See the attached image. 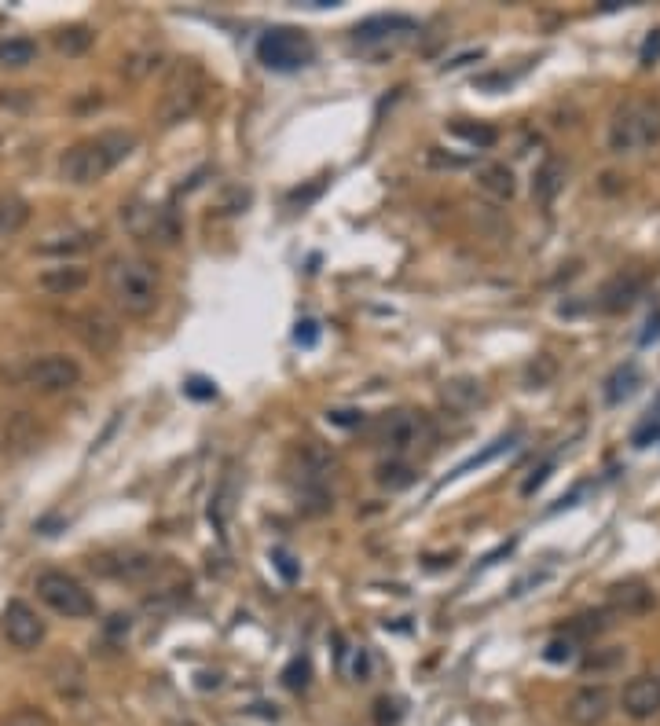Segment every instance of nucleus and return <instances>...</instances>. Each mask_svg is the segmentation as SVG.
Listing matches in <instances>:
<instances>
[{
	"instance_id": "nucleus-1",
	"label": "nucleus",
	"mask_w": 660,
	"mask_h": 726,
	"mask_svg": "<svg viewBox=\"0 0 660 726\" xmlns=\"http://www.w3.org/2000/svg\"><path fill=\"white\" fill-rule=\"evenodd\" d=\"M103 283H107L110 305L129 319L151 316L154 308H158V297H162L158 264L140 257V253H118V257H110L107 272H103Z\"/></svg>"
},
{
	"instance_id": "nucleus-2",
	"label": "nucleus",
	"mask_w": 660,
	"mask_h": 726,
	"mask_svg": "<svg viewBox=\"0 0 660 726\" xmlns=\"http://www.w3.org/2000/svg\"><path fill=\"white\" fill-rule=\"evenodd\" d=\"M132 151H136V136H132V132L107 129V132H99V136H88V140L74 143V147L63 154L59 173H63L66 184H77V187L99 184V180L107 173H114Z\"/></svg>"
},
{
	"instance_id": "nucleus-3",
	"label": "nucleus",
	"mask_w": 660,
	"mask_h": 726,
	"mask_svg": "<svg viewBox=\"0 0 660 726\" xmlns=\"http://www.w3.org/2000/svg\"><path fill=\"white\" fill-rule=\"evenodd\" d=\"M605 143L613 154H642L660 143V103L653 96H631L613 110Z\"/></svg>"
},
{
	"instance_id": "nucleus-4",
	"label": "nucleus",
	"mask_w": 660,
	"mask_h": 726,
	"mask_svg": "<svg viewBox=\"0 0 660 726\" xmlns=\"http://www.w3.org/2000/svg\"><path fill=\"white\" fill-rule=\"evenodd\" d=\"M206 74H202V66L195 59H180L173 63L169 77H165V88H162V103H158V118L162 125H180L202 107V99H206Z\"/></svg>"
},
{
	"instance_id": "nucleus-5",
	"label": "nucleus",
	"mask_w": 660,
	"mask_h": 726,
	"mask_svg": "<svg viewBox=\"0 0 660 726\" xmlns=\"http://www.w3.org/2000/svg\"><path fill=\"white\" fill-rule=\"evenodd\" d=\"M437 440L433 418L422 411H393L374 426V444L389 451V459H407L411 451H422Z\"/></svg>"
},
{
	"instance_id": "nucleus-6",
	"label": "nucleus",
	"mask_w": 660,
	"mask_h": 726,
	"mask_svg": "<svg viewBox=\"0 0 660 726\" xmlns=\"http://www.w3.org/2000/svg\"><path fill=\"white\" fill-rule=\"evenodd\" d=\"M415 33L418 22L411 15H371L352 26V48L371 59H385L415 41Z\"/></svg>"
},
{
	"instance_id": "nucleus-7",
	"label": "nucleus",
	"mask_w": 660,
	"mask_h": 726,
	"mask_svg": "<svg viewBox=\"0 0 660 726\" xmlns=\"http://www.w3.org/2000/svg\"><path fill=\"white\" fill-rule=\"evenodd\" d=\"M33 591L41 598L52 613L66 616V620H85V616L96 613V598L85 591V583L74 580L70 572L63 569H44L37 572V580H33Z\"/></svg>"
},
{
	"instance_id": "nucleus-8",
	"label": "nucleus",
	"mask_w": 660,
	"mask_h": 726,
	"mask_svg": "<svg viewBox=\"0 0 660 726\" xmlns=\"http://www.w3.org/2000/svg\"><path fill=\"white\" fill-rule=\"evenodd\" d=\"M257 59L275 74H294V70H305L316 59V44H312L308 33L294 30V26H275V30L261 33Z\"/></svg>"
},
{
	"instance_id": "nucleus-9",
	"label": "nucleus",
	"mask_w": 660,
	"mask_h": 726,
	"mask_svg": "<svg viewBox=\"0 0 660 726\" xmlns=\"http://www.w3.org/2000/svg\"><path fill=\"white\" fill-rule=\"evenodd\" d=\"M22 382L41 396L70 393V389L81 382V363H77L74 356H66V352H48V356H37V360L22 371Z\"/></svg>"
},
{
	"instance_id": "nucleus-10",
	"label": "nucleus",
	"mask_w": 660,
	"mask_h": 726,
	"mask_svg": "<svg viewBox=\"0 0 660 726\" xmlns=\"http://www.w3.org/2000/svg\"><path fill=\"white\" fill-rule=\"evenodd\" d=\"M0 631H4V638H8L15 649H22V653L37 649L44 642V635H48L41 613H37L30 602H22V598H11V602L4 605V613H0Z\"/></svg>"
},
{
	"instance_id": "nucleus-11",
	"label": "nucleus",
	"mask_w": 660,
	"mask_h": 726,
	"mask_svg": "<svg viewBox=\"0 0 660 726\" xmlns=\"http://www.w3.org/2000/svg\"><path fill=\"white\" fill-rule=\"evenodd\" d=\"M609 712H613V693L605 690L602 682H587L565 701V719L572 726H598L605 723Z\"/></svg>"
},
{
	"instance_id": "nucleus-12",
	"label": "nucleus",
	"mask_w": 660,
	"mask_h": 726,
	"mask_svg": "<svg viewBox=\"0 0 660 726\" xmlns=\"http://www.w3.org/2000/svg\"><path fill=\"white\" fill-rule=\"evenodd\" d=\"M620 708L631 719H653V715H660V675H635V679H627L624 693H620Z\"/></svg>"
},
{
	"instance_id": "nucleus-13",
	"label": "nucleus",
	"mask_w": 660,
	"mask_h": 726,
	"mask_svg": "<svg viewBox=\"0 0 660 726\" xmlns=\"http://www.w3.org/2000/svg\"><path fill=\"white\" fill-rule=\"evenodd\" d=\"M129 228L147 242H162V246H173L180 239V220H176L173 209H132L129 213Z\"/></svg>"
},
{
	"instance_id": "nucleus-14",
	"label": "nucleus",
	"mask_w": 660,
	"mask_h": 726,
	"mask_svg": "<svg viewBox=\"0 0 660 726\" xmlns=\"http://www.w3.org/2000/svg\"><path fill=\"white\" fill-rule=\"evenodd\" d=\"M642 286H646V275L616 272L613 279H605L602 290H598V308H602V312H624V308H631L638 301Z\"/></svg>"
},
{
	"instance_id": "nucleus-15",
	"label": "nucleus",
	"mask_w": 660,
	"mask_h": 726,
	"mask_svg": "<svg viewBox=\"0 0 660 726\" xmlns=\"http://www.w3.org/2000/svg\"><path fill=\"white\" fill-rule=\"evenodd\" d=\"M37 286H41L44 294H55V297H66V294H77V290H85L88 286V268L81 264H55V268H44L37 275Z\"/></svg>"
},
{
	"instance_id": "nucleus-16",
	"label": "nucleus",
	"mask_w": 660,
	"mask_h": 726,
	"mask_svg": "<svg viewBox=\"0 0 660 726\" xmlns=\"http://www.w3.org/2000/svg\"><path fill=\"white\" fill-rule=\"evenodd\" d=\"M477 191L488 195L492 202H510L517 195V180H514V169L506 162H484L477 169Z\"/></svg>"
},
{
	"instance_id": "nucleus-17",
	"label": "nucleus",
	"mask_w": 660,
	"mask_h": 726,
	"mask_svg": "<svg viewBox=\"0 0 660 726\" xmlns=\"http://www.w3.org/2000/svg\"><path fill=\"white\" fill-rule=\"evenodd\" d=\"M649 605H653V591L642 580H624L616 583V587H609V609L613 613L635 616V613H646Z\"/></svg>"
},
{
	"instance_id": "nucleus-18",
	"label": "nucleus",
	"mask_w": 660,
	"mask_h": 726,
	"mask_svg": "<svg viewBox=\"0 0 660 726\" xmlns=\"http://www.w3.org/2000/svg\"><path fill=\"white\" fill-rule=\"evenodd\" d=\"M565 187V165L558 158H547V162L536 169V180H532V198H536L539 206H550L558 191Z\"/></svg>"
},
{
	"instance_id": "nucleus-19",
	"label": "nucleus",
	"mask_w": 660,
	"mask_h": 726,
	"mask_svg": "<svg viewBox=\"0 0 660 726\" xmlns=\"http://www.w3.org/2000/svg\"><path fill=\"white\" fill-rule=\"evenodd\" d=\"M26 220H30V202L19 195H0V239H11V235H19L26 228Z\"/></svg>"
},
{
	"instance_id": "nucleus-20",
	"label": "nucleus",
	"mask_w": 660,
	"mask_h": 726,
	"mask_svg": "<svg viewBox=\"0 0 660 726\" xmlns=\"http://www.w3.org/2000/svg\"><path fill=\"white\" fill-rule=\"evenodd\" d=\"M92 242H99V235H92V231H66V235H48V242H41L37 250H41V253H59V257H66V253L92 250Z\"/></svg>"
},
{
	"instance_id": "nucleus-21",
	"label": "nucleus",
	"mask_w": 660,
	"mask_h": 726,
	"mask_svg": "<svg viewBox=\"0 0 660 726\" xmlns=\"http://www.w3.org/2000/svg\"><path fill=\"white\" fill-rule=\"evenodd\" d=\"M638 367L635 363H624V367H616L613 374H609V382H605V404H620V400H627V396L638 389Z\"/></svg>"
},
{
	"instance_id": "nucleus-22",
	"label": "nucleus",
	"mask_w": 660,
	"mask_h": 726,
	"mask_svg": "<svg viewBox=\"0 0 660 726\" xmlns=\"http://www.w3.org/2000/svg\"><path fill=\"white\" fill-rule=\"evenodd\" d=\"M37 59V41L30 37H11V41H0V66L8 70H22Z\"/></svg>"
},
{
	"instance_id": "nucleus-23",
	"label": "nucleus",
	"mask_w": 660,
	"mask_h": 726,
	"mask_svg": "<svg viewBox=\"0 0 660 726\" xmlns=\"http://www.w3.org/2000/svg\"><path fill=\"white\" fill-rule=\"evenodd\" d=\"M81 323H85V327H81V338H85L96 352L107 349V341L99 338V334H107L110 341H118V327H114V323H110L103 312H85V316H81Z\"/></svg>"
},
{
	"instance_id": "nucleus-24",
	"label": "nucleus",
	"mask_w": 660,
	"mask_h": 726,
	"mask_svg": "<svg viewBox=\"0 0 660 726\" xmlns=\"http://www.w3.org/2000/svg\"><path fill=\"white\" fill-rule=\"evenodd\" d=\"M444 400L455 407H473L484 400V389H481V382H473V378H459V382L444 385Z\"/></svg>"
},
{
	"instance_id": "nucleus-25",
	"label": "nucleus",
	"mask_w": 660,
	"mask_h": 726,
	"mask_svg": "<svg viewBox=\"0 0 660 726\" xmlns=\"http://www.w3.org/2000/svg\"><path fill=\"white\" fill-rule=\"evenodd\" d=\"M415 481V466H407L404 459H389L378 466V484L396 492V488H407V484Z\"/></svg>"
},
{
	"instance_id": "nucleus-26",
	"label": "nucleus",
	"mask_w": 660,
	"mask_h": 726,
	"mask_svg": "<svg viewBox=\"0 0 660 726\" xmlns=\"http://www.w3.org/2000/svg\"><path fill=\"white\" fill-rule=\"evenodd\" d=\"M451 132H455V136H462L466 143H473L477 151H481V147H492V143L499 140V132H495L492 125H473V121H455V125H451Z\"/></svg>"
},
{
	"instance_id": "nucleus-27",
	"label": "nucleus",
	"mask_w": 660,
	"mask_h": 726,
	"mask_svg": "<svg viewBox=\"0 0 660 726\" xmlns=\"http://www.w3.org/2000/svg\"><path fill=\"white\" fill-rule=\"evenodd\" d=\"M88 44H92V30L88 26H70V30L55 33V48L66 55H81Z\"/></svg>"
},
{
	"instance_id": "nucleus-28",
	"label": "nucleus",
	"mask_w": 660,
	"mask_h": 726,
	"mask_svg": "<svg viewBox=\"0 0 660 726\" xmlns=\"http://www.w3.org/2000/svg\"><path fill=\"white\" fill-rule=\"evenodd\" d=\"M514 448V437H499V440H492L488 448L481 451V455H473V459H466L462 466H455V470L448 473V477H462V473H470V470H477V466H484V462H492L495 455H503V451H510Z\"/></svg>"
},
{
	"instance_id": "nucleus-29",
	"label": "nucleus",
	"mask_w": 660,
	"mask_h": 726,
	"mask_svg": "<svg viewBox=\"0 0 660 726\" xmlns=\"http://www.w3.org/2000/svg\"><path fill=\"white\" fill-rule=\"evenodd\" d=\"M576 649H580V642L572 635H554L547 642V649H543V660H550V664H569L576 657Z\"/></svg>"
},
{
	"instance_id": "nucleus-30",
	"label": "nucleus",
	"mask_w": 660,
	"mask_h": 726,
	"mask_svg": "<svg viewBox=\"0 0 660 726\" xmlns=\"http://www.w3.org/2000/svg\"><path fill=\"white\" fill-rule=\"evenodd\" d=\"M0 726H55V723H52V715H48V712H41V708H30V704H26V708H15V712H11Z\"/></svg>"
},
{
	"instance_id": "nucleus-31",
	"label": "nucleus",
	"mask_w": 660,
	"mask_h": 726,
	"mask_svg": "<svg viewBox=\"0 0 660 726\" xmlns=\"http://www.w3.org/2000/svg\"><path fill=\"white\" fill-rule=\"evenodd\" d=\"M283 682L290 686V690H305L308 686V660H294V664L283 671Z\"/></svg>"
},
{
	"instance_id": "nucleus-32",
	"label": "nucleus",
	"mask_w": 660,
	"mask_h": 726,
	"mask_svg": "<svg viewBox=\"0 0 660 726\" xmlns=\"http://www.w3.org/2000/svg\"><path fill=\"white\" fill-rule=\"evenodd\" d=\"M550 470H554V459H547L543 466H536V470H532V477H528V481L521 484V495H532V492H536L539 484H543L550 477Z\"/></svg>"
},
{
	"instance_id": "nucleus-33",
	"label": "nucleus",
	"mask_w": 660,
	"mask_h": 726,
	"mask_svg": "<svg viewBox=\"0 0 660 726\" xmlns=\"http://www.w3.org/2000/svg\"><path fill=\"white\" fill-rule=\"evenodd\" d=\"M396 723H400V708H396V701L382 697L378 701V726H396Z\"/></svg>"
},
{
	"instance_id": "nucleus-34",
	"label": "nucleus",
	"mask_w": 660,
	"mask_h": 726,
	"mask_svg": "<svg viewBox=\"0 0 660 726\" xmlns=\"http://www.w3.org/2000/svg\"><path fill=\"white\" fill-rule=\"evenodd\" d=\"M272 561H275V569L283 572V580H297V565L286 550H272Z\"/></svg>"
},
{
	"instance_id": "nucleus-35",
	"label": "nucleus",
	"mask_w": 660,
	"mask_h": 726,
	"mask_svg": "<svg viewBox=\"0 0 660 726\" xmlns=\"http://www.w3.org/2000/svg\"><path fill=\"white\" fill-rule=\"evenodd\" d=\"M294 338H297V345H316V338H319V330H316V323H312V319H301V323H297V330H294Z\"/></svg>"
},
{
	"instance_id": "nucleus-36",
	"label": "nucleus",
	"mask_w": 660,
	"mask_h": 726,
	"mask_svg": "<svg viewBox=\"0 0 660 726\" xmlns=\"http://www.w3.org/2000/svg\"><path fill=\"white\" fill-rule=\"evenodd\" d=\"M653 59H660V30H653L642 44V66H653Z\"/></svg>"
},
{
	"instance_id": "nucleus-37",
	"label": "nucleus",
	"mask_w": 660,
	"mask_h": 726,
	"mask_svg": "<svg viewBox=\"0 0 660 726\" xmlns=\"http://www.w3.org/2000/svg\"><path fill=\"white\" fill-rule=\"evenodd\" d=\"M330 422L334 426H356V422H363V411H330Z\"/></svg>"
},
{
	"instance_id": "nucleus-38",
	"label": "nucleus",
	"mask_w": 660,
	"mask_h": 726,
	"mask_svg": "<svg viewBox=\"0 0 660 726\" xmlns=\"http://www.w3.org/2000/svg\"><path fill=\"white\" fill-rule=\"evenodd\" d=\"M616 660H624V649H616V653H609V657H587V668H609V664H616Z\"/></svg>"
},
{
	"instance_id": "nucleus-39",
	"label": "nucleus",
	"mask_w": 660,
	"mask_h": 726,
	"mask_svg": "<svg viewBox=\"0 0 660 726\" xmlns=\"http://www.w3.org/2000/svg\"><path fill=\"white\" fill-rule=\"evenodd\" d=\"M187 393H191V396H202V400H206V396H213V385L202 382V378H191V382H187Z\"/></svg>"
}]
</instances>
